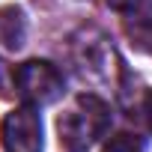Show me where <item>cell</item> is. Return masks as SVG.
Returning a JSON list of instances; mask_svg holds the SVG:
<instances>
[{"label":"cell","instance_id":"6da1fadb","mask_svg":"<svg viewBox=\"0 0 152 152\" xmlns=\"http://www.w3.org/2000/svg\"><path fill=\"white\" fill-rule=\"evenodd\" d=\"M107 128H110V104L96 93L75 96L72 104L57 119L60 143L69 152H90L99 143V137L107 134Z\"/></svg>","mask_w":152,"mask_h":152},{"label":"cell","instance_id":"7a4b0ae2","mask_svg":"<svg viewBox=\"0 0 152 152\" xmlns=\"http://www.w3.org/2000/svg\"><path fill=\"white\" fill-rule=\"evenodd\" d=\"M12 87L24 99V104L48 107V104L63 99L66 81H63V75H60V69L54 63H48V60H27V63L15 66Z\"/></svg>","mask_w":152,"mask_h":152},{"label":"cell","instance_id":"3957f363","mask_svg":"<svg viewBox=\"0 0 152 152\" xmlns=\"http://www.w3.org/2000/svg\"><path fill=\"white\" fill-rule=\"evenodd\" d=\"M75 63L84 78L96 84H113V72L119 69L113 45L96 30H81L75 36Z\"/></svg>","mask_w":152,"mask_h":152},{"label":"cell","instance_id":"277c9868","mask_svg":"<svg viewBox=\"0 0 152 152\" xmlns=\"http://www.w3.org/2000/svg\"><path fill=\"white\" fill-rule=\"evenodd\" d=\"M0 137H3L6 152H42V116L39 107L21 104L6 113L3 125H0Z\"/></svg>","mask_w":152,"mask_h":152},{"label":"cell","instance_id":"5b68a950","mask_svg":"<svg viewBox=\"0 0 152 152\" xmlns=\"http://www.w3.org/2000/svg\"><path fill=\"white\" fill-rule=\"evenodd\" d=\"M27 36V21L18 6H0V45L18 51Z\"/></svg>","mask_w":152,"mask_h":152},{"label":"cell","instance_id":"8992f818","mask_svg":"<svg viewBox=\"0 0 152 152\" xmlns=\"http://www.w3.org/2000/svg\"><path fill=\"white\" fill-rule=\"evenodd\" d=\"M125 33L134 39V45L140 48V51H149L152 54V9H146V12H134L128 21H125Z\"/></svg>","mask_w":152,"mask_h":152},{"label":"cell","instance_id":"52a82bcc","mask_svg":"<svg viewBox=\"0 0 152 152\" xmlns=\"http://www.w3.org/2000/svg\"><path fill=\"white\" fill-rule=\"evenodd\" d=\"M102 152H146V140H143L140 134H128V131H122V134L110 137V140L104 143Z\"/></svg>","mask_w":152,"mask_h":152},{"label":"cell","instance_id":"ba28073f","mask_svg":"<svg viewBox=\"0 0 152 152\" xmlns=\"http://www.w3.org/2000/svg\"><path fill=\"white\" fill-rule=\"evenodd\" d=\"M149 3V0H107V6L113 9V12H137V9H143Z\"/></svg>","mask_w":152,"mask_h":152},{"label":"cell","instance_id":"9c48e42d","mask_svg":"<svg viewBox=\"0 0 152 152\" xmlns=\"http://www.w3.org/2000/svg\"><path fill=\"white\" fill-rule=\"evenodd\" d=\"M9 81H12V75L6 72V63H3V60H0V96H3V93H6V87H9Z\"/></svg>","mask_w":152,"mask_h":152},{"label":"cell","instance_id":"30bf717a","mask_svg":"<svg viewBox=\"0 0 152 152\" xmlns=\"http://www.w3.org/2000/svg\"><path fill=\"white\" fill-rule=\"evenodd\" d=\"M143 113H146V122H149V128H152V93L146 96V104H143Z\"/></svg>","mask_w":152,"mask_h":152}]
</instances>
